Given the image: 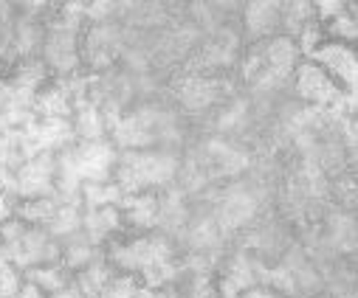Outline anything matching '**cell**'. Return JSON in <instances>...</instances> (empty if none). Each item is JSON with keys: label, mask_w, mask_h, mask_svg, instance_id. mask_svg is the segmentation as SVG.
Segmentation results:
<instances>
[{"label": "cell", "mask_w": 358, "mask_h": 298, "mask_svg": "<svg viewBox=\"0 0 358 298\" xmlns=\"http://www.w3.org/2000/svg\"><path fill=\"white\" fill-rule=\"evenodd\" d=\"M71 127H73V138H76V141H85V144L108 141V121H105V113L99 110V105L87 102V98L73 107Z\"/></svg>", "instance_id": "13"}, {"label": "cell", "mask_w": 358, "mask_h": 298, "mask_svg": "<svg viewBox=\"0 0 358 298\" xmlns=\"http://www.w3.org/2000/svg\"><path fill=\"white\" fill-rule=\"evenodd\" d=\"M15 180H17V197H20V200H34V197H54L57 155L40 152L34 158H26L15 169Z\"/></svg>", "instance_id": "6"}, {"label": "cell", "mask_w": 358, "mask_h": 298, "mask_svg": "<svg viewBox=\"0 0 358 298\" xmlns=\"http://www.w3.org/2000/svg\"><path fill=\"white\" fill-rule=\"evenodd\" d=\"M308 62L319 65L344 93H355V73H358V62H355V48L344 45V43H333L324 40L310 57Z\"/></svg>", "instance_id": "7"}, {"label": "cell", "mask_w": 358, "mask_h": 298, "mask_svg": "<svg viewBox=\"0 0 358 298\" xmlns=\"http://www.w3.org/2000/svg\"><path fill=\"white\" fill-rule=\"evenodd\" d=\"M45 231L57 242L79 234L82 231V203H59L57 211H54V217H51V223L45 225Z\"/></svg>", "instance_id": "17"}, {"label": "cell", "mask_w": 358, "mask_h": 298, "mask_svg": "<svg viewBox=\"0 0 358 298\" xmlns=\"http://www.w3.org/2000/svg\"><path fill=\"white\" fill-rule=\"evenodd\" d=\"M15 298H23V295H20V292H17V295H15Z\"/></svg>", "instance_id": "30"}, {"label": "cell", "mask_w": 358, "mask_h": 298, "mask_svg": "<svg viewBox=\"0 0 358 298\" xmlns=\"http://www.w3.org/2000/svg\"><path fill=\"white\" fill-rule=\"evenodd\" d=\"M294 90L302 102L319 107V110H327V107H336L344 102V90L313 62L302 59L296 68H294Z\"/></svg>", "instance_id": "5"}, {"label": "cell", "mask_w": 358, "mask_h": 298, "mask_svg": "<svg viewBox=\"0 0 358 298\" xmlns=\"http://www.w3.org/2000/svg\"><path fill=\"white\" fill-rule=\"evenodd\" d=\"M82 234L87 242L105 248L110 239L124 234V220L119 206H102V209H82Z\"/></svg>", "instance_id": "10"}, {"label": "cell", "mask_w": 358, "mask_h": 298, "mask_svg": "<svg viewBox=\"0 0 358 298\" xmlns=\"http://www.w3.org/2000/svg\"><path fill=\"white\" fill-rule=\"evenodd\" d=\"M138 278L127 276V273H116V278L108 284V290L102 292V298H138Z\"/></svg>", "instance_id": "23"}, {"label": "cell", "mask_w": 358, "mask_h": 298, "mask_svg": "<svg viewBox=\"0 0 358 298\" xmlns=\"http://www.w3.org/2000/svg\"><path fill=\"white\" fill-rule=\"evenodd\" d=\"M6 70H9V68H6L3 62H0V79H3V76H6Z\"/></svg>", "instance_id": "29"}, {"label": "cell", "mask_w": 358, "mask_h": 298, "mask_svg": "<svg viewBox=\"0 0 358 298\" xmlns=\"http://www.w3.org/2000/svg\"><path fill=\"white\" fill-rule=\"evenodd\" d=\"M26 278L12 262H0V298H15L23 290Z\"/></svg>", "instance_id": "22"}, {"label": "cell", "mask_w": 358, "mask_h": 298, "mask_svg": "<svg viewBox=\"0 0 358 298\" xmlns=\"http://www.w3.org/2000/svg\"><path fill=\"white\" fill-rule=\"evenodd\" d=\"M116 278V270L108 265V259H105V253L96 259V262H91L85 270H79V273H73V284L87 295V298H102V292L108 290V284Z\"/></svg>", "instance_id": "15"}, {"label": "cell", "mask_w": 358, "mask_h": 298, "mask_svg": "<svg viewBox=\"0 0 358 298\" xmlns=\"http://www.w3.org/2000/svg\"><path fill=\"white\" fill-rule=\"evenodd\" d=\"M243 31L254 43L271 40L280 31V3L271 0H254V3L243 6Z\"/></svg>", "instance_id": "11"}, {"label": "cell", "mask_w": 358, "mask_h": 298, "mask_svg": "<svg viewBox=\"0 0 358 298\" xmlns=\"http://www.w3.org/2000/svg\"><path fill=\"white\" fill-rule=\"evenodd\" d=\"M124 234H150L158 231V191L124 194L119 203Z\"/></svg>", "instance_id": "9"}, {"label": "cell", "mask_w": 358, "mask_h": 298, "mask_svg": "<svg viewBox=\"0 0 358 298\" xmlns=\"http://www.w3.org/2000/svg\"><path fill=\"white\" fill-rule=\"evenodd\" d=\"M122 54H124V29L122 26L96 23V26L85 29V34H82V65L91 73L110 70Z\"/></svg>", "instance_id": "4"}, {"label": "cell", "mask_w": 358, "mask_h": 298, "mask_svg": "<svg viewBox=\"0 0 358 298\" xmlns=\"http://www.w3.org/2000/svg\"><path fill=\"white\" fill-rule=\"evenodd\" d=\"M108 265L116 273H127V276H141L147 267L158 265V262H169L178 259V248L175 242L161 234V231H150V234H122L116 239H110L102 248Z\"/></svg>", "instance_id": "2"}, {"label": "cell", "mask_w": 358, "mask_h": 298, "mask_svg": "<svg viewBox=\"0 0 358 298\" xmlns=\"http://www.w3.org/2000/svg\"><path fill=\"white\" fill-rule=\"evenodd\" d=\"M31 110L37 119H71L73 116V98L59 79H48L37 90Z\"/></svg>", "instance_id": "12"}, {"label": "cell", "mask_w": 358, "mask_h": 298, "mask_svg": "<svg viewBox=\"0 0 358 298\" xmlns=\"http://www.w3.org/2000/svg\"><path fill=\"white\" fill-rule=\"evenodd\" d=\"M122 191L113 180L108 183H85L79 188V200H82V209H102V206H119L122 203Z\"/></svg>", "instance_id": "20"}, {"label": "cell", "mask_w": 358, "mask_h": 298, "mask_svg": "<svg viewBox=\"0 0 358 298\" xmlns=\"http://www.w3.org/2000/svg\"><path fill=\"white\" fill-rule=\"evenodd\" d=\"M344 12H347V3H341V0H316V3H313V15H316V23L319 26L336 20Z\"/></svg>", "instance_id": "24"}, {"label": "cell", "mask_w": 358, "mask_h": 298, "mask_svg": "<svg viewBox=\"0 0 358 298\" xmlns=\"http://www.w3.org/2000/svg\"><path fill=\"white\" fill-rule=\"evenodd\" d=\"M23 278L29 284H34L43 295H51V292H59L62 287H68L73 281V273L62 262H57V265H45V267H31L23 273Z\"/></svg>", "instance_id": "16"}, {"label": "cell", "mask_w": 358, "mask_h": 298, "mask_svg": "<svg viewBox=\"0 0 358 298\" xmlns=\"http://www.w3.org/2000/svg\"><path fill=\"white\" fill-rule=\"evenodd\" d=\"M181 172V158L178 152L161 147V149H127L119 152L113 183L122 194H141V191H164L175 183Z\"/></svg>", "instance_id": "1"}, {"label": "cell", "mask_w": 358, "mask_h": 298, "mask_svg": "<svg viewBox=\"0 0 358 298\" xmlns=\"http://www.w3.org/2000/svg\"><path fill=\"white\" fill-rule=\"evenodd\" d=\"M59 248H62L59 262H62L71 273L85 270L87 265L96 262V259L102 256V248H96V245L87 242V237H85L82 231H79V234H73V237H68V239H62V242H59Z\"/></svg>", "instance_id": "14"}, {"label": "cell", "mask_w": 358, "mask_h": 298, "mask_svg": "<svg viewBox=\"0 0 358 298\" xmlns=\"http://www.w3.org/2000/svg\"><path fill=\"white\" fill-rule=\"evenodd\" d=\"M43 298H87V295H85V292L71 281V284H68V287H62L59 292H51V295H43Z\"/></svg>", "instance_id": "28"}, {"label": "cell", "mask_w": 358, "mask_h": 298, "mask_svg": "<svg viewBox=\"0 0 358 298\" xmlns=\"http://www.w3.org/2000/svg\"><path fill=\"white\" fill-rule=\"evenodd\" d=\"M0 242L6 245L9 262L26 273L31 267H45V265H57L59 262V242L40 225H26L23 220L12 217L9 223L0 225Z\"/></svg>", "instance_id": "3"}, {"label": "cell", "mask_w": 358, "mask_h": 298, "mask_svg": "<svg viewBox=\"0 0 358 298\" xmlns=\"http://www.w3.org/2000/svg\"><path fill=\"white\" fill-rule=\"evenodd\" d=\"M15 209H17V197L9 191H0V225L15 217Z\"/></svg>", "instance_id": "25"}, {"label": "cell", "mask_w": 358, "mask_h": 298, "mask_svg": "<svg viewBox=\"0 0 358 298\" xmlns=\"http://www.w3.org/2000/svg\"><path fill=\"white\" fill-rule=\"evenodd\" d=\"M310 23H316L313 3H305V0H296V3H280V31H285V37L296 40L299 31Z\"/></svg>", "instance_id": "18"}, {"label": "cell", "mask_w": 358, "mask_h": 298, "mask_svg": "<svg viewBox=\"0 0 358 298\" xmlns=\"http://www.w3.org/2000/svg\"><path fill=\"white\" fill-rule=\"evenodd\" d=\"M322 31H324V37H327V40H333V43L352 45V43H355V37H358V26H355V6H352V3H347V12H344V15H338L336 20L324 23V26H322Z\"/></svg>", "instance_id": "21"}, {"label": "cell", "mask_w": 358, "mask_h": 298, "mask_svg": "<svg viewBox=\"0 0 358 298\" xmlns=\"http://www.w3.org/2000/svg\"><path fill=\"white\" fill-rule=\"evenodd\" d=\"M59 200L57 197H34V200H17V209H15V217L23 220L26 225H40L45 228L57 211Z\"/></svg>", "instance_id": "19"}, {"label": "cell", "mask_w": 358, "mask_h": 298, "mask_svg": "<svg viewBox=\"0 0 358 298\" xmlns=\"http://www.w3.org/2000/svg\"><path fill=\"white\" fill-rule=\"evenodd\" d=\"M0 191H9L17 197V180H15V169L9 166H0ZM20 200V197H17Z\"/></svg>", "instance_id": "27"}, {"label": "cell", "mask_w": 358, "mask_h": 298, "mask_svg": "<svg viewBox=\"0 0 358 298\" xmlns=\"http://www.w3.org/2000/svg\"><path fill=\"white\" fill-rule=\"evenodd\" d=\"M175 98L187 113H203L220 98V79L217 76H198V73H184L178 76L175 84Z\"/></svg>", "instance_id": "8"}, {"label": "cell", "mask_w": 358, "mask_h": 298, "mask_svg": "<svg viewBox=\"0 0 358 298\" xmlns=\"http://www.w3.org/2000/svg\"><path fill=\"white\" fill-rule=\"evenodd\" d=\"M141 284V281H138ZM138 298H181V292H178L175 287H158V290H150V287H138Z\"/></svg>", "instance_id": "26"}]
</instances>
